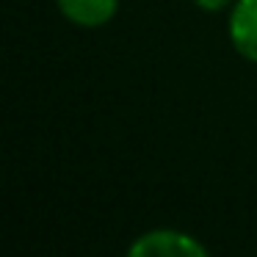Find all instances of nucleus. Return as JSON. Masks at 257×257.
Returning <instances> with one entry per match:
<instances>
[{
    "instance_id": "f257e3e1",
    "label": "nucleus",
    "mask_w": 257,
    "mask_h": 257,
    "mask_svg": "<svg viewBox=\"0 0 257 257\" xmlns=\"http://www.w3.org/2000/svg\"><path fill=\"white\" fill-rule=\"evenodd\" d=\"M210 249L196 235L174 227H155L141 232L127 246V257H207Z\"/></svg>"
},
{
    "instance_id": "f03ea898",
    "label": "nucleus",
    "mask_w": 257,
    "mask_h": 257,
    "mask_svg": "<svg viewBox=\"0 0 257 257\" xmlns=\"http://www.w3.org/2000/svg\"><path fill=\"white\" fill-rule=\"evenodd\" d=\"M227 36L243 61L257 64V0H235L229 6Z\"/></svg>"
},
{
    "instance_id": "7ed1b4c3",
    "label": "nucleus",
    "mask_w": 257,
    "mask_h": 257,
    "mask_svg": "<svg viewBox=\"0 0 257 257\" xmlns=\"http://www.w3.org/2000/svg\"><path fill=\"white\" fill-rule=\"evenodd\" d=\"M56 9L78 28H102L116 17L119 0H56Z\"/></svg>"
},
{
    "instance_id": "20e7f679",
    "label": "nucleus",
    "mask_w": 257,
    "mask_h": 257,
    "mask_svg": "<svg viewBox=\"0 0 257 257\" xmlns=\"http://www.w3.org/2000/svg\"><path fill=\"white\" fill-rule=\"evenodd\" d=\"M196 9H202V12H207V14H218V12H224V9H229L235 3V0H191Z\"/></svg>"
}]
</instances>
